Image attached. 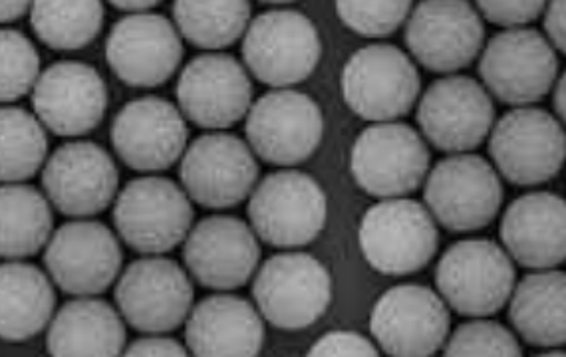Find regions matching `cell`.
Wrapping results in <instances>:
<instances>
[{
	"label": "cell",
	"mask_w": 566,
	"mask_h": 357,
	"mask_svg": "<svg viewBox=\"0 0 566 357\" xmlns=\"http://www.w3.org/2000/svg\"><path fill=\"white\" fill-rule=\"evenodd\" d=\"M40 76V54L19 30L0 29V104L29 96Z\"/></svg>",
	"instance_id": "obj_34"
},
{
	"label": "cell",
	"mask_w": 566,
	"mask_h": 357,
	"mask_svg": "<svg viewBox=\"0 0 566 357\" xmlns=\"http://www.w3.org/2000/svg\"><path fill=\"white\" fill-rule=\"evenodd\" d=\"M342 22L366 39H384L410 17L413 0H334Z\"/></svg>",
	"instance_id": "obj_35"
},
{
	"label": "cell",
	"mask_w": 566,
	"mask_h": 357,
	"mask_svg": "<svg viewBox=\"0 0 566 357\" xmlns=\"http://www.w3.org/2000/svg\"><path fill=\"white\" fill-rule=\"evenodd\" d=\"M102 0H32L30 27L49 49L74 52L90 46L104 27Z\"/></svg>",
	"instance_id": "obj_32"
},
{
	"label": "cell",
	"mask_w": 566,
	"mask_h": 357,
	"mask_svg": "<svg viewBox=\"0 0 566 357\" xmlns=\"http://www.w3.org/2000/svg\"><path fill=\"white\" fill-rule=\"evenodd\" d=\"M253 298L259 314L274 328H311L331 306L333 279L311 254L284 252L261 266Z\"/></svg>",
	"instance_id": "obj_6"
},
{
	"label": "cell",
	"mask_w": 566,
	"mask_h": 357,
	"mask_svg": "<svg viewBox=\"0 0 566 357\" xmlns=\"http://www.w3.org/2000/svg\"><path fill=\"white\" fill-rule=\"evenodd\" d=\"M56 292L44 272L29 262L0 264V339L27 342L49 326Z\"/></svg>",
	"instance_id": "obj_28"
},
{
	"label": "cell",
	"mask_w": 566,
	"mask_h": 357,
	"mask_svg": "<svg viewBox=\"0 0 566 357\" xmlns=\"http://www.w3.org/2000/svg\"><path fill=\"white\" fill-rule=\"evenodd\" d=\"M420 74L400 49L371 44L352 54L342 70L346 106L368 122L408 116L420 96Z\"/></svg>",
	"instance_id": "obj_11"
},
{
	"label": "cell",
	"mask_w": 566,
	"mask_h": 357,
	"mask_svg": "<svg viewBox=\"0 0 566 357\" xmlns=\"http://www.w3.org/2000/svg\"><path fill=\"white\" fill-rule=\"evenodd\" d=\"M261 2H269V4H291L294 0H261Z\"/></svg>",
	"instance_id": "obj_44"
},
{
	"label": "cell",
	"mask_w": 566,
	"mask_h": 357,
	"mask_svg": "<svg viewBox=\"0 0 566 357\" xmlns=\"http://www.w3.org/2000/svg\"><path fill=\"white\" fill-rule=\"evenodd\" d=\"M181 39L196 49L219 52L233 46L251 22L249 0H174Z\"/></svg>",
	"instance_id": "obj_31"
},
{
	"label": "cell",
	"mask_w": 566,
	"mask_h": 357,
	"mask_svg": "<svg viewBox=\"0 0 566 357\" xmlns=\"http://www.w3.org/2000/svg\"><path fill=\"white\" fill-rule=\"evenodd\" d=\"M32 107L54 136H86L104 122L108 87L90 64L62 60L40 72L32 87Z\"/></svg>",
	"instance_id": "obj_22"
},
{
	"label": "cell",
	"mask_w": 566,
	"mask_h": 357,
	"mask_svg": "<svg viewBox=\"0 0 566 357\" xmlns=\"http://www.w3.org/2000/svg\"><path fill=\"white\" fill-rule=\"evenodd\" d=\"M114 227L119 239L139 254H166L193 224V207L186 191L171 179L149 175L134 179L114 199Z\"/></svg>",
	"instance_id": "obj_1"
},
{
	"label": "cell",
	"mask_w": 566,
	"mask_h": 357,
	"mask_svg": "<svg viewBox=\"0 0 566 357\" xmlns=\"http://www.w3.org/2000/svg\"><path fill=\"white\" fill-rule=\"evenodd\" d=\"M430 169V149L406 124L380 122L361 132L352 147L350 171L361 191L378 199L413 193Z\"/></svg>",
	"instance_id": "obj_12"
},
{
	"label": "cell",
	"mask_w": 566,
	"mask_h": 357,
	"mask_svg": "<svg viewBox=\"0 0 566 357\" xmlns=\"http://www.w3.org/2000/svg\"><path fill=\"white\" fill-rule=\"evenodd\" d=\"M32 7V0H0V24L22 19Z\"/></svg>",
	"instance_id": "obj_41"
},
{
	"label": "cell",
	"mask_w": 566,
	"mask_h": 357,
	"mask_svg": "<svg viewBox=\"0 0 566 357\" xmlns=\"http://www.w3.org/2000/svg\"><path fill=\"white\" fill-rule=\"evenodd\" d=\"M380 351L356 332H328L326 336L316 339L313 348L308 349V356H378Z\"/></svg>",
	"instance_id": "obj_38"
},
{
	"label": "cell",
	"mask_w": 566,
	"mask_h": 357,
	"mask_svg": "<svg viewBox=\"0 0 566 357\" xmlns=\"http://www.w3.org/2000/svg\"><path fill=\"white\" fill-rule=\"evenodd\" d=\"M489 134V155L509 183H548L565 165V129L545 109L517 107L501 117Z\"/></svg>",
	"instance_id": "obj_7"
},
{
	"label": "cell",
	"mask_w": 566,
	"mask_h": 357,
	"mask_svg": "<svg viewBox=\"0 0 566 357\" xmlns=\"http://www.w3.org/2000/svg\"><path fill=\"white\" fill-rule=\"evenodd\" d=\"M557 52L533 29H507L489 40L479 76L489 94L509 106L525 107L547 96L557 82Z\"/></svg>",
	"instance_id": "obj_9"
},
{
	"label": "cell",
	"mask_w": 566,
	"mask_h": 357,
	"mask_svg": "<svg viewBox=\"0 0 566 357\" xmlns=\"http://www.w3.org/2000/svg\"><path fill=\"white\" fill-rule=\"evenodd\" d=\"M114 298L119 316L139 334H169L193 308V284L176 261L154 254L122 272Z\"/></svg>",
	"instance_id": "obj_13"
},
{
	"label": "cell",
	"mask_w": 566,
	"mask_h": 357,
	"mask_svg": "<svg viewBox=\"0 0 566 357\" xmlns=\"http://www.w3.org/2000/svg\"><path fill=\"white\" fill-rule=\"evenodd\" d=\"M116 9L126 10V12H146L154 9L161 0H109Z\"/></svg>",
	"instance_id": "obj_43"
},
{
	"label": "cell",
	"mask_w": 566,
	"mask_h": 357,
	"mask_svg": "<svg viewBox=\"0 0 566 357\" xmlns=\"http://www.w3.org/2000/svg\"><path fill=\"white\" fill-rule=\"evenodd\" d=\"M545 34L553 49L565 54L566 50V0H547L545 4Z\"/></svg>",
	"instance_id": "obj_40"
},
{
	"label": "cell",
	"mask_w": 566,
	"mask_h": 357,
	"mask_svg": "<svg viewBox=\"0 0 566 357\" xmlns=\"http://www.w3.org/2000/svg\"><path fill=\"white\" fill-rule=\"evenodd\" d=\"M358 239L364 259L386 276L423 271L440 244L430 211L406 197L381 199L374 204L361 219Z\"/></svg>",
	"instance_id": "obj_2"
},
{
	"label": "cell",
	"mask_w": 566,
	"mask_h": 357,
	"mask_svg": "<svg viewBox=\"0 0 566 357\" xmlns=\"http://www.w3.org/2000/svg\"><path fill=\"white\" fill-rule=\"evenodd\" d=\"M406 20V44L430 72L468 69L483 49L485 27L469 0H421Z\"/></svg>",
	"instance_id": "obj_17"
},
{
	"label": "cell",
	"mask_w": 566,
	"mask_h": 357,
	"mask_svg": "<svg viewBox=\"0 0 566 357\" xmlns=\"http://www.w3.org/2000/svg\"><path fill=\"white\" fill-rule=\"evenodd\" d=\"M112 145L124 164L142 174H159L181 159L189 127L179 107L164 97H137L117 112Z\"/></svg>",
	"instance_id": "obj_21"
},
{
	"label": "cell",
	"mask_w": 566,
	"mask_h": 357,
	"mask_svg": "<svg viewBox=\"0 0 566 357\" xmlns=\"http://www.w3.org/2000/svg\"><path fill=\"white\" fill-rule=\"evenodd\" d=\"M566 77H557L555 86H553V107L557 112V116L560 117V122H565L566 116Z\"/></svg>",
	"instance_id": "obj_42"
},
{
	"label": "cell",
	"mask_w": 566,
	"mask_h": 357,
	"mask_svg": "<svg viewBox=\"0 0 566 357\" xmlns=\"http://www.w3.org/2000/svg\"><path fill=\"white\" fill-rule=\"evenodd\" d=\"M179 161L181 189L193 203L211 211L243 203L259 179L253 149L223 132L197 137Z\"/></svg>",
	"instance_id": "obj_14"
},
{
	"label": "cell",
	"mask_w": 566,
	"mask_h": 357,
	"mask_svg": "<svg viewBox=\"0 0 566 357\" xmlns=\"http://www.w3.org/2000/svg\"><path fill=\"white\" fill-rule=\"evenodd\" d=\"M49 157L46 127L22 107H0V183H24Z\"/></svg>",
	"instance_id": "obj_33"
},
{
	"label": "cell",
	"mask_w": 566,
	"mask_h": 357,
	"mask_svg": "<svg viewBox=\"0 0 566 357\" xmlns=\"http://www.w3.org/2000/svg\"><path fill=\"white\" fill-rule=\"evenodd\" d=\"M450 309L421 284H401L381 294L371 309V336L394 357H428L450 336Z\"/></svg>",
	"instance_id": "obj_16"
},
{
	"label": "cell",
	"mask_w": 566,
	"mask_h": 357,
	"mask_svg": "<svg viewBox=\"0 0 566 357\" xmlns=\"http://www.w3.org/2000/svg\"><path fill=\"white\" fill-rule=\"evenodd\" d=\"M249 197L251 229L256 239L276 249L306 246L326 224V195L311 175L276 171L264 177Z\"/></svg>",
	"instance_id": "obj_4"
},
{
	"label": "cell",
	"mask_w": 566,
	"mask_h": 357,
	"mask_svg": "<svg viewBox=\"0 0 566 357\" xmlns=\"http://www.w3.org/2000/svg\"><path fill=\"white\" fill-rule=\"evenodd\" d=\"M119 174L112 155L94 141L60 145L42 167L44 195L72 219L104 213L116 199Z\"/></svg>",
	"instance_id": "obj_20"
},
{
	"label": "cell",
	"mask_w": 566,
	"mask_h": 357,
	"mask_svg": "<svg viewBox=\"0 0 566 357\" xmlns=\"http://www.w3.org/2000/svg\"><path fill=\"white\" fill-rule=\"evenodd\" d=\"M52 229L46 195L27 183L0 185V259L24 261L39 254Z\"/></svg>",
	"instance_id": "obj_30"
},
{
	"label": "cell",
	"mask_w": 566,
	"mask_h": 357,
	"mask_svg": "<svg viewBox=\"0 0 566 357\" xmlns=\"http://www.w3.org/2000/svg\"><path fill=\"white\" fill-rule=\"evenodd\" d=\"M479 12L493 24L518 29L537 20L547 0H475Z\"/></svg>",
	"instance_id": "obj_37"
},
{
	"label": "cell",
	"mask_w": 566,
	"mask_h": 357,
	"mask_svg": "<svg viewBox=\"0 0 566 357\" xmlns=\"http://www.w3.org/2000/svg\"><path fill=\"white\" fill-rule=\"evenodd\" d=\"M122 246L104 222L76 219L52 232L44 251V266L62 292L98 296L122 271Z\"/></svg>",
	"instance_id": "obj_15"
},
{
	"label": "cell",
	"mask_w": 566,
	"mask_h": 357,
	"mask_svg": "<svg viewBox=\"0 0 566 357\" xmlns=\"http://www.w3.org/2000/svg\"><path fill=\"white\" fill-rule=\"evenodd\" d=\"M426 209L450 232H475L489 227L503 204V185L483 157L453 154L433 167Z\"/></svg>",
	"instance_id": "obj_10"
},
{
	"label": "cell",
	"mask_w": 566,
	"mask_h": 357,
	"mask_svg": "<svg viewBox=\"0 0 566 357\" xmlns=\"http://www.w3.org/2000/svg\"><path fill=\"white\" fill-rule=\"evenodd\" d=\"M446 356H523L517 338L493 319L461 324L443 344Z\"/></svg>",
	"instance_id": "obj_36"
},
{
	"label": "cell",
	"mask_w": 566,
	"mask_h": 357,
	"mask_svg": "<svg viewBox=\"0 0 566 357\" xmlns=\"http://www.w3.org/2000/svg\"><path fill=\"white\" fill-rule=\"evenodd\" d=\"M177 104L187 122L221 132L247 116L253 104V84L239 60L223 52H209L191 60L181 72Z\"/></svg>",
	"instance_id": "obj_19"
},
{
	"label": "cell",
	"mask_w": 566,
	"mask_h": 357,
	"mask_svg": "<svg viewBox=\"0 0 566 357\" xmlns=\"http://www.w3.org/2000/svg\"><path fill=\"white\" fill-rule=\"evenodd\" d=\"M501 241L528 271H553L566 259V203L555 193H527L509 204Z\"/></svg>",
	"instance_id": "obj_25"
},
{
	"label": "cell",
	"mask_w": 566,
	"mask_h": 357,
	"mask_svg": "<svg viewBox=\"0 0 566 357\" xmlns=\"http://www.w3.org/2000/svg\"><path fill=\"white\" fill-rule=\"evenodd\" d=\"M509 319L518 336L535 348H560L566 342L565 272L537 271L509 296Z\"/></svg>",
	"instance_id": "obj_29"
},
{
	"label": "cell",
	"mask_w": 566,
	"mask_h": 357,
	"mask_svg": "<svg viewBox=\"0 0 566 357\" xmlns=\"http://www.w3.org/2000/svg\"><path fill=\"white\" fill-rule=\"evenodd\" d=\"M126 356H187L186 346H181L177 339L166 338L161 334H149L146 338H139L124 349Z\"/></svg>",
	"instance_id": "obj_39"
},
{
	"label": "cell",
	"mask_w": 566,
	"mask_h": 357,
	"mask_svg": "<svg viewBox=\"0 0 566 357\" xmlns=\"http://www.w3.org/2000/svg\"><path fill=\"white\" fill-rule=\"evenodd\" d=\"M46 348L56 357L119 356L126 349L124 318L106 300L78 296L50 319Z\"/></svg>",
	"instance_id": "obj_27"
},
{
	"label": "cell",
	"mask_w": 566,
	"mask_h": 357,
	"mask_svg": "<svg viewBox=\"0 0 566 357\" xmlns=\"http://www.w3.org/2000/svg\"><path fill=\"white\" fill-rule=\"evenodd\" d=\"M187 271L201 286L217 292L241 288L261 261L256 234L237 217H207L184 241Z\"/></svg>",
	"instance_id": "obj_24"
},
{
	"label": "cell",
	"mask_w": 566,
	"mask_h": 357,
	"mask_svg": "<svg viewBox=\"0 0 566 357\" xmlns=\"http://www.w3.org/2000/svg\"><path fill=\"white\" fill-rule=\"evenodd\" d=\"M247 70L261 84L291 87L314 74L323 42L313 20L298 10H269L249 22L243 34Z\"/></svg>",
	"instance_id": "obj_3"
},
{
	"label": "cell",
	"mask_w": 566,
	"mask_h": 357,
	"mask_svg": "<svg viewBox=\"0 0 566 357\" xmlns=\"http://www.w3.org/2000/svg\"><path fill=\"white\" fill-rule=\"evenodd\" d=\"M244 117L249 147L266 164H304L323 141V109L313 97L291 87H276L259 97Z\"/></svg>",
	"instance_id": "obj_8"
},
{
	"label": "cell",
	"mask_w": 566,
	"mask_h": 357,
	"mask_svg": "<svg viewBox=\"0 0 566 357\" xmlns=\"http://www.w3.org/2000/svg\"><path fill=\"white\" fill-rule=\"evenodd\" d=\"M436 286L443 302L461 316L488 318L507 304L515 288V266L497 242L468 239L441 256Z\"/></svg>",
	"instance_id": "obj_5"
},
{
	"label": "cell",
	"mask_w": 566,
	"mask_h": 357,
	"mask_svg": "<svg viewBox=\"0 0 566 357\" xmlns=\"http://www.w3.org/2000/svg\"><path fill=\"white\" fill-rule=\"evenodd\" d=\"M106 60L126 86H164L184 60V42L171 20L132 12L117 20L106 40Z\"/></svg>",
	"instance_id": "obj_23"
},
{
	"label": "cell",
	"mask_w": 566,
	"mask_h": 357,
	"mask_svg": "<svg viewBox=\"0 0 566 357\" xmlns=\"http://www.w3.org/2000/svg\"><path fill=\"white\" fill-rule=\"evenodd\" d=\"M263 344V316L233 294L201 300L187 316L186 348L193 356H259Z\"/></svg>",
	"instance_id": "obj_26"
},
{
	"label": "cell",
	"mask_w": 566,
	"mask_h": 357,
	"mask_svg": "<svg viewBox=\"0 0 566 357\" xmlns=\"http://www.w3.org/2000/svg\"><path fill=\"white\" fill-rule=\"evenodd\" d=\"M495 122V106L485 87L468 76L433 82L421 96V134L446 154H468L485 141Z\"/></svg>",
	"instance_id": "obj_18"
}]
</instances>
